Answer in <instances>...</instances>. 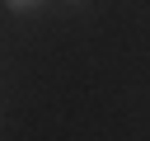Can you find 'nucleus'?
Here are the masks:
<instances>
[{
	"label": "nucleus",
	"instance_id": "1",
	"mask_svg": "<svg viewBox=\"0 0 150 141\" xmlns=\"http://www.w3.org/2000/svg\"><path fill=\"white\" fill-rule=\"evenodd\" d=\"M9 9H28V5H38V0H5Z\"/></svg>",
	"mask_w": 150,
	"mask_h": 141
}]
</instances>
